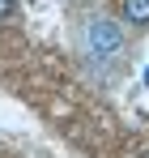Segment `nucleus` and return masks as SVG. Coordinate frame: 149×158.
<instances>
[{"mask_svg":"<svg viewBox=\"0 0 149 158\" xmlns=\"http://www.w3.org/2000/svg\"><path fill=\"white\" fill-rule=\"evenodd\" d=\"M77 52L81 60L94 69V73H107L119 64L124 56V26L115 17H102V13H90L77 22Z\"/></svg>","mask_w":149,"mask_h":158,"instance_id":"1","label":"nucleus"},{"mask_svg":"<svg viewBox=\"0 0 149 158\" xmlns=\"http://www.w3.org/2000/svg\"><path fill=\"white\" fill-rule=\"evenodd\" d=\"M119 22L132 30H149V0H119Z\"/></svg>","mask_w":149,"mask_h":158,"instance_id":"2","label":"nucleus"},{"mask_svg":"<svg viewBox=\"0 0 149 158\" xmlns=\"http://www.w3.org/2000/svg\"><path fill=\"white\" fill-rule=\"evenodd\" d=\"M17 17V0H0V22H13Z\"/></svg>","mask_w":149,"mask_h":158,"instance_id":"3","label":"nucleus"}]
</instances>
